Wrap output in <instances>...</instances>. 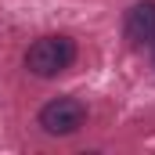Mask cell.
Masks as SVG:
<instances>
[{"instance_id":"obj_2","label":"cell","mask_w":155,"mask_h":155,"mask_svg":"<svg viewBox=\"0 0 155 155\" xmlns=\"http://www.w3.org/2000/svg\"><path fill=\"white\" fill-rule=\"evenodd\" d=\"M40 130L43 134H51V137H69V134H76L79 126L87 123V105L72 97V94H61V97H51L43 108H40Z\"/></svg>"},{"instance_id":"obj_1","label":"cell","mask_w":155,"mask_h":155,"mask_svg":"<svg viewBox=\"0 0 155 155\" xmlns=\"http://www.w3.org/2000/svg\"><path fill=\"white\" fill-rule=\"evenodd\" d=\"M76 40L65 36V33H51V36H40L29 43L25 51V69L40 79H51V76H61L65 69L76 65Z\"/></svg>"},{"instance_id":"obj_4","label":"cell","mask_w":155,"mask_h":155,"mask_svg":"<svg viewBox=\"0 0 155 155\" xmlns=\"http://www.w3.org/2000/svg\"><path fill=\"white\" fill-rule=\"evenodd\" d=\"M152 65H155V43H152Z\"/></svg>"},{"instance_id":"obj_3","label":"cell","mask_w":155,"mask_h":155,"mask_svg":"<svg viewBox=\"0 0 155 155\" xmlns=\"http://www.w3.org/2000/svg\"><path fill=\"white\" fill-rule=\"evenodd\" d=\"M123 33L134 47H152L155 43V0H137L126 18H123Z\"/></svg>"}]
</instances>
